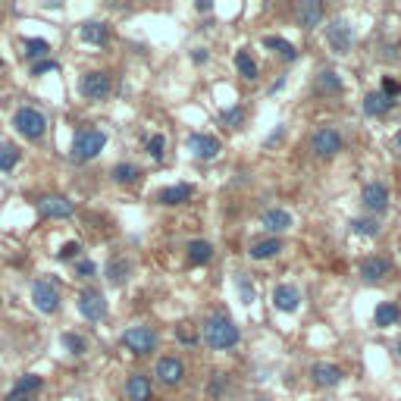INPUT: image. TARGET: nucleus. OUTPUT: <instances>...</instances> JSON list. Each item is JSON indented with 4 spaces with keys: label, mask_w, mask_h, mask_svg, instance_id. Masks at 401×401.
I'll return each instance as SVG.
<instances>
[{
    "label": "nucleus",
    "mask_w": 401,
    "mask_h": 401,
    "mask_svg": "<svg viewBox=\"0 0 401 401\" xmlns=\"http://www.w3.org/2000/svg\"><path fill=\"white\" fill-rule=\"evenodd\" d=\"M238 339H242V332H238V326L232 323L226 313L207 317V323H204V342H207L210 348H216V351H226V348L238 345Z\"/></svg>",
    "instance_id": "obj_1"
},
{
    "label": "nucleus",
    "mask_w": 401,
    "mask_h": 401,
    "mask_svg": "<svg viewBox=\"0 0 401 401\" xmlns=\"http://www.w3.org/2000/svg\"><path fill=\"white\" fill-rule=\"evenodd\" d=\"M107 144V132L104 129H79L76 138H72V160L76 163H88V160H94L104 151Z\"/></svg>",
    "instance_id": "obj_2"
},
{
    "label": "nucleus",
    "mask_w": 401,
    "mask_h": 401,
    "mask_svg": "<svg viewBox=\"0 0 401 401\" xmlns=\"http://www.w3.org/2000/svg\"><path fill=\"white\" fill-rule=\"evenodd\" d=\"M13 126H16V132L28 138V141H38V138H45V132H47V116L41 110H35V107H19L16 116H13Z\"/></svg>",
    "instance_id": "obj_3"
},
{
    "label": "nucleus",
    "mask_w": 401,
    "mask_h": 401,
    "mask_svg": "<svg viewBox=\"0 0 401 401\" xmlns=\"http://www.w3.org/2000/svg\"><path fill=\"white\" fill-rule=\"evenodd\" d=\"M32 304L41 313H57V308H60V289H57L54 276H45V279L32 282Z\"/></svg>",
    "instance_id": "obj_4"
},
{
    "label": "nucleus",
    "mask_w": 401,
    "mask_h": 401,
    "mask_svg": "<svg viewBox=\"0 0 401 401\" xmlns=\"http://www.w3.org/2000/svg\"><path fill=\"white\" fill-rule=\"evenodd\" d=\"M122 345H126L129 351L144 357L157 348V332L151 330V326H129V330L122 332Z\"/></svg>",
    "instance_id": "obj_5"
},
{
    "label": "nucleus",
    "mask_w": 401,
    "mask_h": 401,
    "mask_svg": "<svg viewBox=\"0 0 401 401\" xmlns=\"http://www.w3.org/2000/svg\"><path fill=\"white\" fill-rule=\"evenodd\" d=\"M326 38H330V47H332V54H348L354 45V28L348 19H332L330 28H326Z\"/></svg>",
    "instance_id": "obj_6"
},
{
    "label": "nucleus",
    "mask_w": 401,
    "mask_h": 401,
    "mask_svg": "<svg viewBox=\"0 0 401 401\" xmlns=\"http://www.w3.org/2000/svg\"><path fill=\"white\" fill-rule=\"evenodd\" d=\"M79 94L88 100H104L110 94V76L107 72H85L79 79Z\"/></svg>",
    "instance_id": "obj_7"
},
{
    "label": "nucleus",
    "mask_w": 401,
    "mask_h": 401,
    "mask_svg": "<svg viewBox=\"0 0 401 401\" xmlns=\"http://www.w3.org/2000/svg\"><path fill=\"white\" fill-rule=\"evenodd\" d=\"M79 313H82L85 320H91V323L104 320V313H107L104 295H100L98 289H82V291H79Z\"/></svg>",
    "instance_id": "obj_8"
},
{
    "label": "nucleus",
    "mask_w": 401,
    "mask_h": 401,
    "mask_svg": "<svg viewBox=\"0 0 401 401\" xmlns=\"http://www.w3.org/2000/svg\"><path fill=\"white\" fill-rule=\"evenodd\" d=\"M310 144H313V154L323 157V160H330V157H335L342 151V135L335 132V129L323 126V129H317V132H313Z\"/></svg>",
    "instance_id": "obj_9"
},
{
    "label": "nucleus",
    "mask_w": 401,
    "mask_h": 401,
    "mask_svg": "<svg viewBox=\"0 0 401 401\" xmlns=\"http://www.w3.org/2000/svg\"><path fill=\"white\" fill-rule=\"evenodd\" d=\"M41 389H45V379L35 376V373H25L13 383L10 392H6V401H35Z\"/></svg>",
    "instance_id": "obj_10"
},
{
    "label": "nucleus",
    "mask_w": 401,
    "mask_h": 401,
    "mask_svg": "<svg viewBox=\"0 0 401 401\" xmlns=\"http://www.w3.org/2000/svg\"><path fill=\"white\" fill-rule=\"evenodd\" d=\"M35 207H38V214H41V216H50V220H66V216L76 214L72 201L60 198V194H45V198L35 201Z\"/></svg>",
    "instance_id": "obj_11"
},
{
    "label": "nucleus",
    "mask_w": 401,
    "mask_h": 401,
    "mask_svg": "<svg viewBox=\"0 0 401 401\" xmlns=\"http://www.w3.org/2000/svg\"><path fill=\"white\" fill-rule=\"evenodd\" d=\"M188 148L194 151V157L214 160V157H220L223 141L216 135H207V132H192V135H188Z\"/></svg>",
    "instance_id": "obj_12"
},
{
    "label": "nucleus",
    "mask_w": 401,
    "mask_h": 401,
    "mask_svg": "<svg viewBox=\"0 0 401 401\" xmlns=\"http://www.w3.org/2000/svg\"><path fill=\"white\" fill-rule=\"evenodd\" d=\"M361 201L367 210L383 214V210H389V188H385L383 182H367V185L361 188Z\"/></svg>",
    "instance_id": "obj_13"
},
{
    "label": "nucleus",
    "mask_w": 401,
    "mask_h": 401,
    "mask_svg": "<svg viewBox=\"0 0 401 401\" xmlns=\"http://www.w3.org/2000/svg\"><path fill=\"white\" fill-rule=\"evenodd\" d=\"M361 279L364 282H379V279H385V276L392 273V260L389 257H379V254H370V257H364L361 260Z\"/></svg>",
    "instance_id": "obj_14"
},
{
    "label": "nucleus",
    "mask_w": 401,
    "mask_h": 401,
    "mask_svg": "<svg viewBox=\"0 0 401 401\" xmlns=\"http://www.w3.org/2000/svg\"><path fill=\"white\" fill-rule=\"evenodd\" d=\"M154 373H157V379L163 385H179L182 376H185V364H182L179 357H160Z\"/></svg>",
    "instance_id": "obj_15"
},
{
    "label": "nucleus",
    "mask_w": 401,
    "mask_h": 401,
    "mask_svg": "<svg viewBox=\"0 0 401 401\" xmlns=\"http://www.w3.org/2000/svg\"><path fill=\"white\" fill-rule=\"evenodd\" d=\"M273 304H276V310H282V313H295L301 308V291L295 286H289V282H279V286L273 289Z\"/></svg>",
    "instance_id": "obj_16"
},
{
    "label": "nucleus",
    "mask_w": 401,
    "mask_h": 401,
    "mask_svg": "<svg viewBox=\"0 0 401 401\" xmlns=\"http://www.w3.org/2000/svg\"><path fill=\"white\" fill-rule=\"evenodd\" d=\"M310 379H313V385L332 389V385H339L342 379H345V370L335 367V364H313V367H310Z\"/></svg>",
    "instance_id": "obj_17"
},
{
    "label": "nucleus",
    "mask_w": 401,
    "mask_h": 401,
    "mask_svg": "<svg viewBox=\"0 0 401 401\" xmlns=\"http://www.w3.org/2000/svg\"><path fill=\"white\" fill-rule=\"evenodd\" d=\"M295 19L301 28H310L323 19V0H301L295 10Z\"/></svg>",
    "instance_id": "obj_18"
},
{
    "label": "nucleus",
    "mask_w": 401,
    "mask_h": 401,
    "mask_svg": "<svg viewBox=\"0 0 401 401\" xmlns=\"http://www.w3.org/2000/svg\"><path fill=\"white\" fill-rule=\"evenodd\" d=\"M260 223H264V229L267 232H289L291 229V214L289 210H282V207H269L264 216H260Z\"/></svg>",
    "instance_id": "obj_19"
},
{
    "label": "nucleus",
    "mask_w": 401,
    "mask_h": 401,
    "mask_svg": "<svg viewBox=\"0 0 401 401\" xmlns=\"http://www.w3.org/2000/svg\"><path fill=\"white\" fill-rule=\"evenodd\" d=\"M194 194V185H170V188H160V194H157V201L160 204H166V207H176V204H185L188 198Z\"/></svg>",
    "instance_id": "obj_20"
},
{
    "label": "nucleus",
    "mask_w": 401,
    "mask_h": 401,
    "mask_svg": "<svg viewBox=\"0 0 401 401\" xmlns=\"http://www.w3.org/2000/svg\"><path fill=\"white\" fill-rule=\"evenodd\" d=\"M392 107H395V100L383 98L379 91H370V94H364L361 110H364V116H383V113H389Z\"/></svg>",
    "instance_id": "obj_21"
},
{
    "label": "nucleus",
    "mask_w": 401,
    "mask_h": 401,
    "mask_svg": "<svg viewBox=\"0 0 401 401\" xmlns=\"http://www.w3.org/2000/svg\"><path fill=\"white\" fill-rule=\"evenodd\" d=\"M129 276H132V260L116 257L107 264V282H110V286H126Z\"/></svg>",
    "instance_id": "obj_22"
},
{
    "label": "nucleus",
    "mask_w": 401,
    "mask_h": 401,
    "mask_svg": "<svg viewBox=\"0 0 401 401\" xmlns=\"http://www.w3.org/2000/svg\"><path fill=\"white\" fill-rule=\"evenodd\" d=\"M126 398L129 401H151V383L148 376L141 373H132L126 379Z\"/></svg>",
    "instance_id": "obj_23"
},
{
    "label": "nucleus",
    "mask_w": 401,
    "mask_h": 401,
    "mask_svg": "<svg viewBox=\"0 0 401 401\" xmlns=\"http://www.w3.org/2000/svg\"><path fill=\"white\" fill-rule=\"evenodd\" d=\"M207 260H214V245L204 242V238L188 242V264H192V267H204Z\"/></svg>",
    "instance_id": "obj_24"
},
{
    "label": "nucleus",
    "mask_w": 401,
    "mask_h": 401,
    "mask_svg": "<svg viewBox=\"0 0 401 401\" xmlns=\"http://www.w3.org/2000/svg\"><path fill=\"white\" fill-rule=\"evenodd\" d=\"M79 35H82V41H88V45H107V41H110V28L104 23H85L79 28Z\"/></svg>",
    "instance_id": "obj_25"
},
{
    "label": "nucleus",
    "mask_w": 401,
    "mask_h": 401,
    "mask_svg": "<svg viewBox=\"0 0 401 401\" xmlns=\"http://www.w3.org/2000/svg\"><path fill=\"white\" fill-rule=\"evenodd\" d=\"M279 251H282V238H276V236L251 245V257H254V260H269V257H276Z\"/></svg>",
    "instance_id": "obj_26"
},
{
    "label": "nucleus",
    "mask_w": 401,
    "mask_h": 401,
    "mask_svg": "<svg viewBox=\"0 0 401 401\" xmlns=\"http://www.w3.org/2000/svg\"><path fill=\"white\" fill-rule=\"evenodd\" d=\"M373 320H376V326H383V330H385V326H395L398 320H401V308H398L395 301H383V304L376 308Z\"/></svg>",
    "instance_id": "obj_27"
},
{
    "label": "nucleus",
    "mask_w": 401,
    "mask_h": 401,
    "mask_svg": "<svg viewBox=\"0 0 401 401\" xmlns=\"http://www.w3.org/2000/svg\"><path fill=\"white\" fill-rule=\"evenodd\" d=\"M236 69H238V76H245V79H257L260 76V69H257V63H254V57L248 54V50H236Z\"/></svg>",
    "instance_id": "obj_28"
},
{
    "label": "nucleus",
    "mask_w": 401,
    "mask_h": 401,
    "mask_svg": "<svg viewBox=\"0 0 401 401\" xmlns=\"http://www.w3.org/2000/svg\"><path fill=\"white\" fill-rule=\"evenodd\" d=\"M264 47H273L276 54L282 57V60H295V57H298L295 45H291V41H286V38H279V35H267V38H264Z\"/></svg>",
    "instance_id": "obj_29"
},
{
    "label": "nucleus",
    "mask_w": 401,
    "mask_h": 401,
    "mask_svg": "<svg viewBox=\"0 0 401 401\" xmlns=\"http://www.w3.org/2000/svg\"><path fill=\"white\" fill-rule=\"evenodd\" d=\"M342 88H345V82H342V79H339V72L326 69V72H320V76H317V91H326V94H339Z\"/></svg>",
    "instance_id": "obj_30"
},
{
    "label": "nucleus",
    "mask_w": 401,
    "mask_h": 401,
    "mask_svg": "<svg viewBox=\"0 0 401 401\" xmlns=\"http://www.w3.org/2000/svg\"><path fill=\"white\" fill-rule=\"evenodd\" d=\"M113 179L120 182V185H132V182L141 179V170H138L135 163H116L113 166Z\"/></svg>",
    "instance_id": "obj_31"
},
{
    "label": "nucleus",
    "mask_w": 401,
    "mask_h": 401,
    "mask_svg": "<svg viewBox=\"0 0 401 401\" xmlns=\"http://www.w3.org/2000/svg\"><path fill=\"white\" fill-rule=\"evenodd\" d=\"M23 160V151L16 144H0V173H10Z\"/></svg>",
    "instance_id": "obj_32"
},
{
    "label": "nucleus",
    "mask_w": 401,
    "mask_h": 401,
    "mask_svg": "<svg viewBox=\"0 0 401 401\" xmlns=\"http://www.w3.org/2000/svg\"><path fill=\"white\" fill-rule=\"evenodd\" d=\"M60 345L66 348L69 354H76V357L88 351V342H85V339H82V335H79V332H63V335H60Z\"/></svg>",
    "instance_id": "obj_33"
},
{
    "label": "nucleus",
    "mask_w": 401,
    "mask_h": 401,
    "mask_svg": "<svg viewBox=\"0 0 401 401\" xmlns=\"http://www.w3.org/2000/svg\"><path fill=\"white\" fill-rule=\"evenodd\" d=\"M351 229H354V236H367V238H376L379 236V223L376 220H351Z\"/></svg>",
    "instance_id": "obj_34"
},
{
    "label": "nucleus",
    "mask_w": 401,
    "mask_h": 401,
    "mask_svg": "<svg viewBox=\"0 0 401 401\" xmlns=\"http://www.w3.org/2000/svg\"><path fill=\"white\" fill-rule=\"evenodd\" d=\"M236 289H238V295H242L245 304L254 301V286H251V276H248V273H238L236 276Z\"/></svg>",
    "instance_id": "obj_35"
},
{
    "label": "nucleus",
    "mask_w": 401,
    "mask_h": 401,
    "mask_svg": "<svg viewBox=\"0 0 401 401\" xmlns=\"http://www.w3.org/2000/svg\"><path fill=\"white\" fill-rule=\"evenodd\" d=\"M176 339L182 342V345H198L201 335H198V330H194L192 323H179L176 326Z\"/></svg>",
    "instance_id": "obj_36"
},
{
    "label": "nucleus",
    "mask_w": 401,
    "mask_h": 401,
    "mask_svg": "<svg viewBox=\"0 0 401 401\" xmlns=\"http://www.w3.org/2000/svg\"><path fill=\"white\" fill-rule=\"evenodd\" d=\"M25 54L32 57V60H35V57H47L50 54V45H47L45 38H25Z\"/></svg>",
    "instance_id": "obj_37"
},
{
    "label": "nucleus",
    "mask_w": 401,
    "mask_h": 401,
    "mask_svg": "<svg viewBox=\"0 0 401 401\" xmlns=\"http://www.w3.org/2000/svg\"><path fill=\"white\" fill-rule=\"evenodd\" d=\"M148 154H151V160H163L166 157V138L163 135H151L148 138Z\"/></svg>",
    "instance_id": "obj_38"
},
{
    "label": "nucleus",
    "mask_w": 401,
    "mask_h": 401,
    "mask_svg": "<svg viewBox=\"0 0 401 401\" xmlns=\"http://www.w3.org/2000/svg\"><path fill=\"white\" fill-rule=\"evenodd\" d=\"M379 94H383V98H389V100H395L398 94H401V82H398V79H389V76H385V79H383V91H379Z\"/></svg>",
    "instance_id": "obj_39"
},
{
    "label": "nucleus",
    "mask_w": 401,
    "mask_h": 401,
    "mask_svg": "<svg viewBox=\"0 0 401 401\" xmlns=\"http://www.w3.org/2000/svg\"><path fill=\"white\" fill-rule=\"evenodd\" d=\"M79 251H82V245H79V242H66L60 251H57V257H60V260H76Z\"/></svg>",
    "instance_id": "obj_40"
},
{
    "label": "nucleus",
    "mask_w": 401,
    "mask_h": 401,
    "mask_svg": "<svg viewBox=\"0 0 401 401\" xmlns=\"http://www.w3.org/2000/svg\"><path fill=\"white\" fill-rule=\"evenodd\" d=\"M94 269H98V267H94V260H79V264H76V273L85 276V279H88V276H94Z\"/></svg>",
    "instance_id": "obj_41"
},
{
    "label": "nucleus",
    "mask_w": 401,
    "mask_h": 401,
    "mask_svg": "<svg viewBox=\"0 0 401 401\" xmlns=\"http://www.w3.org/2000/svg\"><path fill=\"white\" fill-rule=\"evenodd\" d=\"M50 69H57V63L54 60H41V63H35L32 66V76H41V72H50Z\"/></svg>",
    "instance_id": "obj_42"
},
{
    "label": "nucleus",
    "mask_w": 401,
    "mask_h": 401,
    "mask_svg": "<svg viewBox=\"0 0 401 401\" xmlns=\"http://www.w3.org/2000/svg\"><path fill=\"white\" fill-rule=\"evenodd\" d=\"M223 116H226V122H242L245 110H242V107H232V110H226Z\"/></svg>",
    "instance_id": "obj_43"
},
{
    "label": "nucleus",
    "mask_w": 401,
    "mask_h": 401,
    "mask_svg": "<svg viewBox=\"0 0 401 401\" xmlns=\"http://www.w3.org/2000/svg\"><path fill=\"white\" fill-rule=\"evenodd\" d=\"M194 63H207V50H204V47L194 50Z\"/></svg>",
    "instance_id": "obj_44"
},
{
    "label": "nucleus",
    "mask_w": 401,
    "mask_h": 401,
    "mask_svg": "<svg viewBox=\"0 0 401 401\" xmlns=\"http://www.w3.org/2000/svg\"><path fill=\"white\" fill-rule=\"evenodd\" d=\"M198 10H201V13H207V10H214V4H210V0H201Z\"/></svg>",
    "instance_id": "obj_45"
},
{
    "label": "nucleus",
    "mask_w": 401,
    "mask_h": 401,
    "mask_svg": "<svg viewBox=\"0 0 401 401\" xmlns=\"http://www.w3.org/2000/svg\"><path fill=\"white\" fill-rule=\"evenodd\" d=\"M395 144H398V148H401V129H398V135H395Z\"/></svg>",
    "instance_id": "obj_46"
},
{
    "label": "nucleus",
    "mask_w": 401,
    "mask_h": 401,
    "mask_svg": "<svg viewBox=\"0 0 401 401\" xmlns=\"http://www.w3.org/2000/svg\"><path fill=\"white\" fill-rule=\"evenodd\" d=\"M398 354H401V339H398Z\"/></svg>",
    "instance_id": "obj_47"
},
{
    "label": "nucleus",
    "mask_w": 401,
    "mask_h": 401,
    "mask_svg": "<svg viewBox=\"0 0 401 401\" xmlns=\"http://www.w3.org/2000/svg\"><path fill=\"white\" fill-rule=\"evenodd\" d=\"M0 63H4V60H0Z\"/></svg>",
    "instance_id": "obj_48"
}]
</instances>
